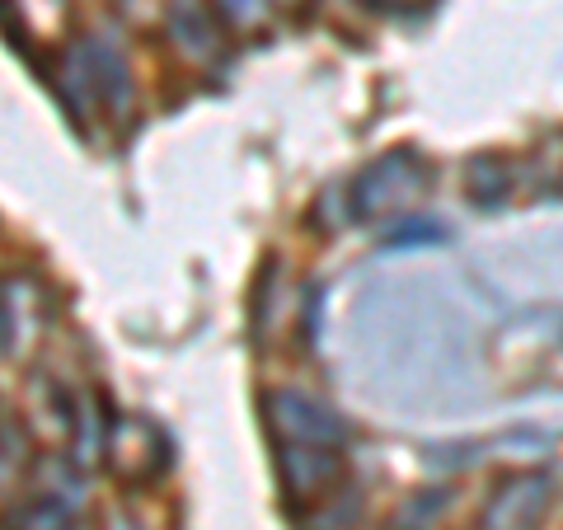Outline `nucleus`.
<instances>
[{"mask_svg": "<svg viewBox=\"0 0 563 530\" xmlns=\"http://www.w3.org/2000/svg\"><path fill=\"white\" fill-rule=\"evenodd\" d=\"M268 428L277 441H320V446H343V422L333 409H324L320 399H310L301 390H273L263 399Z\"/></svg>", "mask_w": 563, "mask_h": 530, "instance_id": "nucleus-6", "label": "nucleus"}, {"mask_svg": "<svg viewBox=\"0 0 563 530\" xmlns=\"http://www.w3.org/2000/svg\"><path fill=\"white\" fill-rule=\"evenodd\" d=\"M343 455L339 446H320V441H277V479L282 493L301 503H324L333 488L343 484Z\"/></svg>", "mask_w": 563, "mask_h": 530, "instance_id": "nucleus-3", "label": "nucleus"}, {"mask_svg": "<svg viewBox=\"0 0 563 530\" xmlns=\"http://www.w3.org/2000/svg\"><path fill=\"white\" fill-rule=\"evenodd\" d=\"M428 184H432V165L418 151H385L352 179V192H347L352 221L376 225L385 217H399V211H409L428 192Z\"/></svg>", "mask_w": 563, "mask_h": 530, "instance_id": "nucleus-1", "label": "nucleus"}, {"mask_svg": "<svg viewBox=\"0 0 563 530\" xmlns=\"http://www.w3.org/2000/svg\"><path fill=\"white\" fill-rule=\"evenodd\" d=\"M20 446H24V432H5V428H0V488L10 484L14 465H20Z\"/></svg>", "mask_w": 563, "mask_h": 530, "instance_id": "nucleus-13", "label": "nucleus"}, {"mask_svg": "<svg viewBox=\"0 0 563 530\" xmlns=\"http://www.w3.org/2000/svg\"><path fill=\"white\" fill-rule=\"evenodd\" d=\"M376 5H385V10H422L428 0H376Z\"/></svg>", "mask_w": 563, "mask_h": 530, "instance_id": "nucleus-15", "label": "nucleus"}, {"mask_svg": "<svg viewBox=\"0 0 563 530\" xmlns=\"http://www.w3.org/2000/svg\"><path fill=\"white\" fill-rule=\"evenodd\" d=\"M47 291L33 277L14 273L0 281V357L24 362L47 329Z\"/></svg>", "mask_w": 563, "mask_h": 530, "instance_id": "nucleus-4", "label": "nucleus"}, {"mask_svg": "<svg viewBox=\"0 0 563 530\" xmlns=\"http://www.w3.org/2000/svg\"><path fill=\"white\" fill-rule=\"evenodd\" d=\"M10 530H70V507L57 498H33L10 517Z\"/></svg>", "mask_w": 563, "mask_h": 530, "instance_id": "nucleus-10", "label": "nucleus"}, {"mask_svg": "<svg viewBox=\"0 0 563 530\" xmlns=\"http://www.w3.org/2000/svg\"><path fill=\"white\" fill-rule=\"evenodd\" d=\"M211 10H217L225 24L244 29V33H254V29L268 24V10H263V0H211Z\"/></svg>", "mask_w": 563, "mask_h": 530, "instance_id": "nucleus-11", "label": "nucleus"}, {"mask_svg": "<svg viewBox=\"0 0 563 530\" xmlns=\"http://www.w3.org/2000/svg\"><path fill=\"white\" fill-rule=\"evenodd\" d=\"M446 240V231L442 225H428V221H413V225H404V231H395L390 240V250H409V244H442Z\"/></svg>", "mask_w": 563, "mask_h": 530, "instance_id": "nucleus-12", "label": "nucleus"}, {"mask_svg": "<svg viewBox=\"0 0 563 530\" xmlns=\"http://www.w3.org/2000/svg\"><path fill=\"white\" fill-rule=\"evenodd\" d=\"M165 24H169L174 47H179L188 62L217 66L225 57V33H221V20L207 0H169Z\"/></svg>", "mask_w": 563, "mask_h": 530, "instance_id": "nucleus-7", "label": "nucleus"}, {"mask_svg": "<svg viewBox=\"0 0 563 530\" xmlns=\"http://www.w3.org/2000/svg\"><path fill=\"white\" fill-rule=\"evenodd\" d=\"M465 188L479 207H503L512 198V165L503 155H474L465 169Z\"/></svg>", "mask_w": 563, "mask_h": 530, "instance_id": "nucleus-9", "label": "nucleus"}, {"mask_svg": "<svg viewBox=\"0 0 563 530\" xmlns=\"http://www.w3.org/2000/svg\"><path fill=\"white\" fill-rule=\"evenodd\" d=\"M277 5H291L296 10V5H306V0H277Z\"/></svg>", "mask_w": 563, "mask_h": 530, "instance_id": "nucleus-16", "label": "nucleus"}, {"mask_svg": "<svg viewBox=\"0 0 563 530\" xmlns=\"http://www.w3.org/2000/svg\"><path fill=\"white\" fill-rule=\"evenodd\" d=\"M554 484L550 474H507V479L488 493V503L479 511V530H536L540 517L550 511Z\"/></svg>", "mask_w": 563, "mask_h": 530, "instance_id": "nucleus-5", "label": "nucleus"}, {"mask_svg": "<svg viewBox=\"0 0 563 530\" xmlns=\"http://www.w3.org/2000/svg\"><path fill=\"white\" fill-rule=\"evenodd\" d=\"M99 530H141V521H136V517H128V511H109Z\"/></svg>", "mask_w": 563, "mask_h": 530, "instance_id": "nucleus-14", "label": "nucleus"}, {"mask_svg": "<svg viewBox=\"0 0 563 530\" xmlns=\"http://www.w3.org/2000/svg\"><path fill=\"white\" fill-rule=\"evenodd\" d=\"M90 52V70H95V90H99V109H113L122 113L132 99V76H128V62L118 57V52L103 43V38H90L85 43Z\"/></svg>", "mask_w": 563, "mask_h": 530, "instance_id": "nucleus-8", "label": "nucleus"}, {"mask_svg": "<svg viewBox=\"0 0 563 530\" xmlns=\"http://www.w3.org/2000/svg\"><path fill=\"white\" fill-rule=\"evenodd\" d=\"M169 437L155 428L151 418H113L109 437H103V455L122 484H151L169 470Z\"/></svg>", "mask_w": 563, "mask_h": 530, "instance_id": "nucleus-2", "label": "nucleus"}]
</instances>
